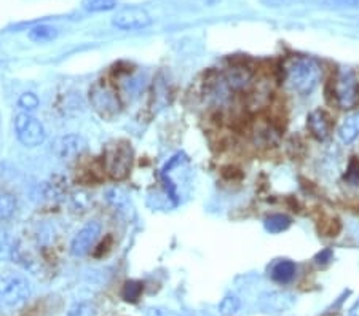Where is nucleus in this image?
Listing matches in <instances>:
<instances>
[{
    "label": "nucleus",
    "instance_id": "f257e3e1",
    "mask_svg": "<svg viewBox=\"0 0 359 316\" xmlns=\"http://www.w3.org/2000/svg\"><path fill=\"white\" fill-rule=\"evenodd\" d=\"M283 83L299 96H309L316 90L323 77L321 64L316 60L304 55L289 56L283 62Z\"/></svg>",
    "mask_w": 359,
    "mask_h": 316
},
{
    "label": "nucleus",
    "instance_id": "f03ea898",
    "mask_svg": "<svg viewBox=\"0 0 359 316\" xmlns=\"http://www.w3.org/2000/svg\"><path fill=\"white\" fill-rule=\"evenodd\" d=\"M332 102L341 111L359 106V78L351 69H337L331 82Z\"/></svg>",
    "mask_w": 359,
    "mask_h": 316
},
{
    "label": "nucleus",
    "instance_id": "7ed1b4c3",
    "mask_svg": "<svg viewBox=\"0 0 359 316\" xmlns=\"http://www.w3.org/2000/svg\"><path fill=\"white\" fill-rule=\"evenodd\" d=\"M32 294V286L20 273L0 275V303L5 307H18Z\"/></svg>",
    "mask_w": 359,
    "mask_h": 316
},
{
    "label": "nucleus",
    "instance_id": "20e7f679",
    "mask_svg": "<svg viewBox=\"0 0 359 316\" xmlns=\"http://www.w3.org/2000/svg\"><path fill=\"white\" fill-rule=\"evenodd\" d=\"M15 135L26 147H37L46 139L43 123L29 112H20L15 117Z\"/></svg>",
    "mask_w": 359,
    "mask_h": 316
},
{
    "label": "nucleus",
    "instance_id": "39448f33",
    "mask_svg": "<svg viewBox=\"0 0 359 316\" xmlns=\"http://www.w3.org/2000/svg\"><path fill=\"white\" fill-rule=\"evenodd\" d=\"M90 101L95 111L102 117H115L120 112V97L111 85L97 82L90 91Z\"/></svg>",
    "mask_w": 359,
    "mask_h": 316
},
{
    "label": "nucleus",
    "instance_id": "423d86ee",
    "mask_svg": "<svg viewBox=\"0 0 359 316\" xmlns=\"http://www.w3.org/2000/svg\"><path fill=\"white\" fill-rule=\"evenodd\" d=\"M131 157L133 152L130 144H114L106 155V168L109 174H111L114 179H123V177L128 176L133 162Z\"/></svg>",
    "mask_w": 359,
    "mask_h": 316
},
{
    "label": "nucleus",
    "instance_id": "0eeeda50",
    "mask_svg": "<svg viewBox=\"0 0 359 316\" xmlns=\"http://www.w3.org/2000/svg\"><path fill=\"white\" fill-rule=\"evenodd\" d=\"M222 83L231 95H248L254 86V74L245 66H231L222 74Z\"/></svg>",
    "mask_w": 359,
    "mask_h": 316
},
{
    "label": "nucleus",
    "instance_id": "6e6552de",
    "mask_svg": "<svg viewBox=\"0 0 359 316\" xmlns=\"http://www.w3.org/2000/svg\"><path fill=\"white\" fill-rule=\"evenodd\" d=\"M112 25L120 31H141L152 25V18L141 7H128L114 16Z\"/></svg>",
    "mask_w": 359,
    "mask_h": 316
},
{
    "label": "nucleus",
    "instance_id": "1a4fd4ad",
    "mask_svg": "<svg viewBox=\"0 0 359 316\" xmlns=\"http://www.w3.org/2000/svg\"><path fill=\"white\" fill-rule=\"evenodd\" d=\"M101 235V224L96 221H90L88 224L79 230L75 233V237L72 238L71 243V254L74 257H83L88 254V252L93 249V246L96 245L97 238Z\"/></svg>",
    "mask_w": 359,
    "mask_h": 316
},
{
    "label": "nucleus",
    "instance_id": "9d476101",
    "mask_svg": "<svg viewBox=\"0 0 359 316\" xmlns=\"http://www.w3.org/2000/svg\"><path fill=\"white\" fill-rule=\"evenodd\" d=\"M306 128L316 141H326L332 133V118L324 109H315L306 117Z\"/></svg>",
    "mask_w": 359,
    "mask_h": 316
},
{
    "label": "nucleus",
    "instance_id": "9b49d317",
    "mask_svg": "<svg viewBox=\"0 0 359 316\" xmlns=\"http://www.w3.org/2000/svg\"><path fill=\"white\" fill-rule=\"evenodd\" d=\"M86 149V141L79 135H66L61 136L55 142L53 151L57 157L62 160H72L79 155H82Z\"/></svg>",
    "mask_w": 359,
    "mask_h": 316
},
{
    "label": "nucleus",
    "instance_id": "f8f14e48",
    "mask_svg": "<svg viewBox=\"0 0 359 316\" xmlns=\"http://www.w3.org/2000/svg\"><path fill=\"white\" fill-rule=\"evenodd\" d=\"M251 136L256 146L270 147L275 146V144L280 141V130H278L270 120H260V122L254 123Z\"/></svg>",
    "mask_w": 359,
    "mask_h": 316
},
{
    "label": "nucleus",
    "instance_id": "ddd939ff",
    "mask_svg": "<svg viewBox=\"0 0 359 316\" xmlns=\"http://www.w3.org/2000/svg\"><path fill=\"white\" fill-rule=\"evenodd\" d=\"M337 135L344 144H353L359 139V112H353L341 120Z\"/></svg>",
    "mask_w": 359,
    "mask_h": 316
},
{
    "label": "nucleus",
    "instance_id": "4468645a",
    "mask_svg": "<svg viewBox=\"0 0 359 316\" xmlns=\"http://www.w3.org/2000/svg\"><path fill=\"white\" fill-rule=\"evenodd\" d=\"M295 273H297L295 262L289 261V259H283V261H278L273 268H271V280L278 284H289L295 278Z\"/></svg>",
    "mask_w": 359,
    "mask_h": 316
},
{
    "label": "nucleus",
    "instance_id": "2eb2a0df",
    "mask_svg": "<svg viewBox=\"0 0 359 316\" xmlns=\"http://www.w3.org/2000/svg\"><path fill=\"white\" fill-rule=\"evenodd\" d=\"M57 34H60V31H57L55 26L39 25L29 31V39L36 43H46L55 40L57 37Z\"/></svg>",
    "mask_w": 359,
    "mask_h": 316
},
{
    "label": "nucleus",
    "instance_id": "dca6fc26",
    "mask_svg": "<svg viewBox=\"0 0 359 316\" xmlns=\"http://www.w3.org/2000/svg\"><path fill=\"white\" fill-rule=\"evenodd\" d=\"M291 217H287L286 214H271L267 219L264 221V227L269 233H283L291 227Z\"/></svg>",
    "mask_w": 359,
    "mask_h": 316
},
{
    "label": "nucleus",
    "instance_id": "f3484780",
    "mask_svg": "<svg viewBox=\"0 0 359 316\" xmlns=\"http://www.w3.org/2000/svg\"><path fill=\"white\" fill-rule=\"evenodd\" d=\"M15 252H16L15 240L11 238V235L7 232V230L0 228V262L13 259Z\"/></svg>",
    "mask_w": 359,
    "mask_h": 316
},
{
    "label": "nucleus",
    "instance_id": "a211bd4d",
    "mask_svg": "<svg viewBox=\"0 0 359 316\" xmlns=\"http://www.w3.org/2000/svg\"><path fill=\"white\" fill-rule=\"evenodd\" d=\"M118 0H82V7L90 13H102V11L115 10Z\"/></svg>",
    "mask_w": 359,
    "mask_h": 316
},
{
    "label": "nucleus",
    "instance_id": "6ab92c4d",
    "mask_svg": "<svg viewBox=\"0 0 359 316\" xmlns=\"http://www.w3.org/2000/svg\"><path fill=\"white\" fill-rule=\"evenodd\" d=\"M107 201L111 203L115 209L121 212H128L130 209V200L126 195L120 191V188H111L107 192Z\"/></svg>",
    "mask_w": 359,
    "mask_h": 316
},
{
    "label": "nucleus",
    "instance_id": "aec40b11",
    "mask_svg": "<svg viewBox=\"0 0 359 316\" xmlns=\"http://www.w3.org/2000/svg\"><path fill=\"white\" fill-rule=\"evenodd\" d=\"M241 302L236 296H227L224 297L221 303H219V313L222 316H233L240 312Z\"/></svg>",
    "mask_w": 359,
    "mask_h": 316
},
{
    "label": "nucleus",
    "instance_id": "412c9836",
    "mask_svg": "<svg viewBox=\"0 0 359 316\" xmlns=\"http://www.w3.org/2000/svg\"><path fill=\"white\" fill-rule=\"evenodd\" d=\"M320 5L327 10H359V0H320Z\"/></svg>",
    "mask_w": 359,
    "mask_h": 316
},
{
    "label": "nucleus",
    "instance_id": "4be33fe9",
    "mask_svg": "<svg viewBox=\"0 0 359 316\" xmlns=\"http://www.w3.org/2000/svg\"><path fill=\"white\" fill-rule=\"evenodd\" d=\"M16 200L8 193H0V221L8 219L15 214Z\"/></svg>",
    "mask_w": 359,
    "mask_h": 316
},
{
    "label": "nucleus",
    "instance_id": "5701e85b",
    "mask_svg": "<svg viewBox=\"0 0 359 316\" xmlns=\"http://www.w3.org/2000/svg\"><path fill=\"white\" fill-rule=\"evenodd\" d=\"M142 289H144L142 283H139V281H128V283L123 286V292H121V296H123L125 301L136 302L137 298L141 297Z\"/></svg>",
    "mask_w": 359,
    "mask_h": 316
},
{
    "label": "nucleus",
    "instance_id": "b1692460",
    "mask_svg": "<svg viewBox=\"0 0 359 316\" xmlns=\"http://www.w3.org/2000/svg\"><path fill=\"white\" fill-rule=\"evenodd\" d=\"M39 104H40L39 96L36 93H31V91H29V93H22L18 99V106L20 109H22V112L31 114L36 111Z\"/></svg>",
    "mask_w": 359,
    "mask_h": 316
},
{
    "label": "nucleus",
    "instance_id": "393cba45",
    "mask_svg": "<svg viewBox=\"0 0 359 316\" xmlns=\"http://www.w3.org/2000/svg\"><path fill=\"white\" fill-rule=\"evenodd\" d=\"M344 179L346 184H348V186L359 187V158L351 160L348 168H346Z\"/></svg>",
    "mask_w": 359,
    "mask_h": 316
},
{
    "label": "nucleus",
    "instance_id": "a878e982",
    "mask_svg": "<svg viewBox=\"0 0 359 316\" xmlns=\"http://www.w3.org/2000/svg\"><path fill=\"white\" fill-rule=\"evenodd\" d=\"M96 307L91 303H77V305L71 308L67 316H95Z\"/></svg>",
    "mask_w": 359,
    "mask_h": 316
},
{
    "label": "nucleus",
    "instance_id": "bb28decb",
    "mask_svg": "<svg viewBox=\"0 0 359 316\" xmlns=\"http://www.w3.org/2000/svg\"><path fill=\"white\" fill-rule=\"evenodd\" d=\"M304 0H260V4L270 8H280V7H292V5L302 4Z\"/></svg>",
    "mask_w": 359,
    "mask_h": 316
},
{
    "label": "nucleus",
    "instance_id": "cd10ccee",
    "mask_svg": "<svg viewBox=\"0 0 359 316\" xmlns=\"http://www.w3.org/2000/svg\"><path fill=\"white\" fill-rule=\"evenodd\" d=\"M334 257V252L332 249H323L321 252H318V254L315 256V262L320 263V266H326V263H329L332 261Z\"/></svg>",
    "mask_w": 359,
    "mask_h": 316
},
{
    "label": "nucleus",
    "instance_id": "c85d7f7f",
    "mask_svg": "<svg viewBox=\"0 0 359 316\" xmlns=\"http://www.w3.org/2000/svg\"><path fill=\"white\" fill-rule=\"evenodd\" d=\"M350 316H359V301L355 303V307L351 308L350 312Z\"/></svg>",
    "mask_w": 359,
    "mask_h": 316
}]
</instances>
